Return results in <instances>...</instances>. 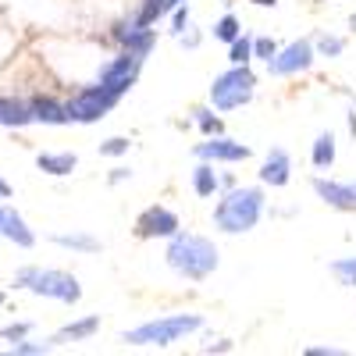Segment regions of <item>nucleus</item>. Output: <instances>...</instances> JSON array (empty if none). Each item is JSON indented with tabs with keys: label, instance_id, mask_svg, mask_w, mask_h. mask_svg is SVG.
Returning a JSON list of instances; mask_svg holds the SVG:
<instances>
[]
</instances>
